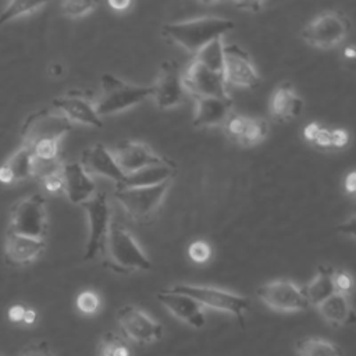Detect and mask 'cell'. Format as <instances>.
<instances>
[{"label":"cell","instance_id":"6da1fadb","mask_svg":"<svg viewBox=\"0 0 356 356\" xmlns=\"http://www.w3.org/2000/svg\"><path fill=\"white\" fill-rule=\"evenodd\" d=\"M232 19L222 17H199L188 21L164 24L161 35L171 43H175L189 53L199 51L203 46L222 36L234 29Z\"/></svg>","mask_w":356,"mask_h":356},{"label":"cell","instance_id":"7a4b0ae2","mask_svg":"<svg viewBox=\"0 0 356 356\" xmlns=\"http://www.w3.org/2000/svg\"><path fill=\"white\" fill-rule=\"evenodd\" d=\"M107 261L106 264L121 274L134 271H143L152 267L150 260L140 249L129 231L117 221H111L104 249Z\"/></svg>","mask_w":356,"mask_h":356},{"label":"cell","instance_id":"3957f363","mask_svg":"<svg viewBox=\"0 0 356 356\" xmlns=\"http://www.w3.org/2000/svg\"><path fill=\"white\" fill-rule=\"evenodd\" d=\"M147 97H152L150 86L134 85L113 74H103L100 78V96L95 102L99 117L125 111Z\"/></svg>","mask_w":356,"mask_h":356},{"label":"cell","instance_id":"277c9868","mask_svg":"<svg viewBox=\"0 0 356 356\" xmlns=\"http://www.w3.org/2000/svg\"><path fill=\"white\" fill-rule=\"evenodd\" d=\"M71 129V122L54 107L31 113L21 127L22 145L32 147L46 140L60 142Z\"/></svg>","mask_w":356,"mask_h":356},{"label":"cell","instance_id":"5b68a950","mask_svg":"<svg viewBox=\"0 0 356 356\" xmlns=\"http://www.w3.org/2000/svg\"><path fill=\"white\" fill-rule=\"evenodd\" d=\"M171 289L185 293L195 299L202 307H210L224 313H229L238 320H243L245 313L250 307V302L246 296L214 288L207 285H192V284H178Z\"/></svg>","mask_w":356,"mask_h":356},{"label":"cell","instance_id":"8992f818","mask_svg":"<svg viewBox=\"0 0 356 356\" xmlns=\"http://www.w3.org/2000/svg\"><path fill=\"white\" fill-rule=\"evenodd\" d=\"M8 231L35 239H44L47 216L46 202L40 193L22 197L13 206Z\"/></svg>","mask_w":356,"mask_h":356},{"label":"cell","instance_id":"52a82bcc","mask_svg":"<svg viewBox=\"0 0 356 356\" xmlns=\"http://www.w3.org/2000/svg\"><path fill=\"white\" fill-rule=\"evenodd\" d=\"M348 17L337 10H328L316 17L302 29L306 43L318 49H331L339 44L349 33Z\"/></svg>","mask_w":356,"mask_h":356},{"label":"cell","instance_id":"ba28073f","mask_svg":"<svg viewBox=\"0 0 356 356\" xmlns=\"http://www.w3.org/2000/svg\"><path fill=\"white\" fill-rule=\"evenodd\" d=\"M171 181H165L153 186L139 188H115V199L125 210V213L136 220L142 221L149 218L153 211L161 204Z\"/></svg>","mask_w":356,"mask_h":356},{"label":"cell","instance_id":"9c48e42d","mask_svg":"<svg viewBox=\"0 0 356 356\" xmlns=\"http://www.w3.org/2000/svg\"><path fill=\"white\" fill-rule=\"evenodd\" d=\"M86 213L89 234L85 245L83 259H93L99 250L104 249L107 234L111 224V213L107 197L103 192H96L90 199L81 204Z\"/></svg>","mask_w":356,"mask_h":356},{"label":"cell","instance_id":"30bf717a","mask_svg":"<svg viewBox=\"0 0 356 356\" xmlns=\"http://www.w3.org/2000/svg\"><path fill=\"white\" fill-rule=\"evenodd\" d=\"M117 321L124 334V338L139 345L153 343L163 335L161 324L132 305H127L118 309Z\"/></svg>","mask_w":356,"mask_h":356},{"label":"cell","instance_id":"8fae6325","mask_svg":"<svg viewBox=\"0 0 356 356\" xmlns=\"http://www.w3.org/2000/svg\"><path fill=\"white\" fill-rule=\"evenodd\" d=\"M257 296L264 305L277 312H302L310 306L303 288L288 280L263 284L257 288Z\"/></svg>","mask_w":356,"mask_h":356},{"label":"cell","instance_id":"7c38bea8","mask_svg":"<svg viewBox=\"0 0 356 356\" xmlns=\"http://www.w3.org/2000/svg\"><path fill=\"white\" fill-rule=\"evenodd\" d=\"M150 88L152 99L159 108L167 110L181 104L185 97V88L179 64L171 60L164 61Z\"/></svg>","mask_w":356,"mask_h":356},{"label":"cell","instance_id":"4fadbf2b","mask_svg":"<svg viewBox=\"0 0 356 356\" xmlns=\"http://www.w3.org/2000/svg\"><path fill=\"white\" fill-rule=\"evenodd\" d=\"M182 81L185 90L191 92L193 97H229L224 74L214 72L196 61H192L185 70L182 74Z\"/></svg>","mask_w":356,"mask_h":356},{"label":"cell","instance_id":"5bb4252c","mask_svg":"<svg viewBox=\"0 0 356 356\" xmlns=\"http://www.w3.org/2000/svg\"><path fill=\"white\" fill-rule=\"evenodd\" d=\"M224 78L227 83L242 88H254L260 83V76L249 54L236 44L224 47Z\"/></svg>","mask_w":356,"mask_h":356},{"label":"cell","instance_id":"9a60e30c","mask_svg":"<svg viewBox=\"0 0 356 356\" xmlns=\"http://www.w3.org/2000/svg\"><path fill=\"white\" fill-rule=\"evenodd\" d=\"M111 153L124 175L136 172L153 164H160L167 159L156 154L147 145L134 140L120 142Z\"/></svg>","mask_w":356,"mask_h":356},{"label":"cell","instance_id":"2e32d148","mask_svg":"<svg viewBox=\"0 0 356 356\" xmlns=\"http://www.w3.org/2000/svg\"><path fill=\"white\" fill-rule=\"evenodd\" d=\"M53 107L60 111L71 124L78 122L95 128H102V118L96 114L95 102H90L79 92H68L53 99Z\"/></svg>","mask_w":356,"mask_h":356},{"label":"cell","instance_id":"e0dca14e","mask_svg":"<svg viewBox=\"0 0 356 356\" xmlns=\"http://www.w3.org/2000/svg\"><path fill=\"white\" fill-rule=\"evenodd\" d=\"M159 302L178 320L193 328H202L206 324L203 307L191 296L174 289H161L157 292Z\"/></svg>","mask_w":356,"mask_h":356},{"label":"cell","instance_id":"ac0fdd59","mask_svg":"<svg viewBox=\"0 0 356 356\" xmlns=\"http://www.w3.org/2000/svg\"><path fill=\"white\" fill-rule=\"evenodd\" d=\"M79 164L90 177H104V178L113 179L115 185L121 184L125 178L111 150H108L102 143H96L85 149L81 154Z\"/></svg>","mask_w":356,"mask_h":356},{"label":"cell","instance_id":"d6986e66","mask_svg":"<svg viewBox=\"0 0 356 356\" xmlns=\"http://www.w3.org/2000/svg\"><path fill=\"white\" fill-rule=\"evenodd\" d=\"M61 175L64 181V192L68 200L74 204L81 206L97 192L93 178L83 170L79 161L64 163Z\"/></svg>","mask_w":356,"mask_h":356},{"label":"cell","instance_id":"ffe728a7","mask_svg":"<svg viewBox=\"0 0 356 356\" xmlns=\"http://www.w3.org/2000/svg\"><path fill=\"white\" fill-rule=\"evenodd\" d=\"M44 239H35L7 229L4 243L6 261L10 266H26L44 250Z\"/></svg>","mask_w":356,"mask_h":356},{"label":"cell","instance_id":"44dd1931","mask_svg":"<svg viewBox=\"0 0 356 356\" xmlns=\"http://www.w3.org/2000/svg\"><path fill=\"white\" fill-rule=\"evenodd\" d=\"M195 127H216L224 124L232 114L231 97H213V96H197L195 97Z\"/></svg>","mask_w":356,"mask_h":356},{"label":"cell","instance_id":"7402d4cb","mask_svg":"<svg viewBox=\"0 0 356 356\" xmlns=\"http://www.w3.org/2000/svg\"><path fill=\"white\" fill-rule=\"evenodd\" d=\"M177 172V165L170 159H165L160 164H153L145 167L136 172L125 175L124 181L115 188H139V186H153L163 184L165 181H172Z\"/></svg>","mask_w":356,"mask_h":356},{"label":"cell","instance_id":"603a6c76","mask_svg":"<svg viewBox=\"0 0 356 356\" xmlns=\"http://www.w3.org/2000/svg\"><path fill=\"white\" fill-rule=\"evenodd\" d=\"M270 108L275 120L288 121L302 113L303 100L291 83H282L274 90Z\"/></svg>","mask_w":356,"mask_h":356},{"label":"cell","instance_id":"cb8c5ba5","mask_svg":"<svg viewBox=\"0 0 356 356\" xmlns=\"http://www.w3.org/2000/svg\"><path fill=\"white\" fill-rule=\"evenodd\" d=\"M320 316L334 327H342L356 320L355 310L349 300V296L335 292L328 299L317 306Z\"/></svg>","mask_w":356,"mask_h":356},{"label":"cell","instance_id":"d4e9b609","mask_svg":"<svg viewBox=\"0 0 356 356\" xmlns=\"http://www.w3.org/2000/svg\"><path fill=\"white\" fill-rule=\"evenodd\" d=\"M305 139L318 149H342L349 142V134L339 128H325L317 122H310L303 129Z\"/></svg>","mask_w":356,"mask_h":356},{"label":"cell","instance_id":"484cf974","mask_svg":"<svg viewBox=\"0 0 356 356\" xmlns=\"http://www.w3.org/2000/svg\"><path fill=\"white\" fill-rule=\"evenodd\" d=\"M334 268L327 266H320L313 280L303 288L305 296L310 306H318L331 295L335 293L334 286Z\"/></svg>","mask_w":356,"mask_h":356},{"label":"cell","instance_id":"4316f807","mask_svg":"<svg viewBox=\"0 0 356 356\" xmlns=\"http://www.w3.org/2000/svg\"><path fill=\"white\" fill-rule=\"evenodd\" d=\"M32 150L22 145L17 152H14L3 164L8 168L13 182H19L31 178L32 174Z\"/></svg>","mask_w":356,"mask_h":356},{"label":"cell","instance_id":"83f0119b","mask_svg":"<svg viewBox=\"0 0 356 356\" xmlns=\"http://www.w3.org/2000/svg\"><path fill=\"white\" fill-rule=\"evenodd\" d=\"M224 47L225 44H222V39L211 40L195 53L193 61L204 65L214 72L224 74Z\"/></svg>","mask_w":356,"mask_h":356},{"label":"cell","instance_id":"f1b7e54d","mask_svg":"<svg viewBox=\"0 0 356 356\" xmlns=\"http://www.w3.org/2000/svg\"><path fill=\"white\" fill-rule=\"evenodd\" d=\"M296 356H342V350L324 338H305L296 346Z\"/></svg>","mask_w":356,"mask_h":356},{"label":"cell","instance_id":"f546056e","mask_svg":"<svg viewBox=\"0 0 356 356\" xmlns=\"http://www.w3.org/2000/svg\"><path fill=\"white\" fill-rule=\"evenodd\" d=\"M97 356H132L127 339L115 332H106L97 346Z\"/></svg>","mask_w":356,"mask_h":356},{"label":"cell","instance_id":"4dcf8cb0","mask_svg":"<svg viewBox=\"0 0 356 356\" xmlns=\"http://www.w3.org/2000/svg\"><path fill=\"white\" fill-rule=\"evenodd\" d=\"M47 3L44 1H19V0H15V1H10L6 4V7L1 10L0 13V26H3L4 24L15 19V18H19V17H24L26 14H32V13H36L38 10H40L42 7H44Z\"/></svg>","mask_w":356,"mask_h":356},{"label":"cell","instance_id":"1f68e13d","mask_svg":"<svg viewBox=\"0 0 356 356\" xmlns=\"http://www.w3.org/2000/svg\"><path fill=\"white\" fill-rule=\"evenodd\" d=\"M267 132H268V125H267V122L264 120L249 117V121H248V125L245 128V132L241 136L238 143L245 145V146L256 145V143H259L260 140H263L266 138Z\"/></svg>","mask_w":356,"mask_h":356},{"label":"cell","instance_id":"d6a6232c","mask_svg":"<svg viewBox=\"0 0 356 356\" xmlns=\"http://www.w3.org/2000/svg\"><path fill=\"white\" fill-rule=\"evenodd\" d=\"M63 161L61 159L54 160H42V159H32V174L31 178H36L39 181H43L51 175L60 174L63 170Z\"/></svg>","mask_w":356,"mask_h":356},{"label":"cell","instance_id":"836d02e7","mask_svg":"<svg viewBox=\"0 0 356 356\" xmlns=\"http://www.w3.org/2000/svg\"><path fill=\"white\" fill-rule=\"evenodd\" d=\"M96 1H82V0H71V1H63L60 4V8L64 15L79 18L89 13H92L96 8Z\"/></svg>","mask_w":356,"mask_h":356},{"label":"cell","instance_id":"e575fe53","mask_svg":"<svg viewBox=\"0 0 356 356\" xmlns=\"http://www.w3.org/2000/svg\"><path fill=\"white\" fill-rule=\"evenodd\" d=\"M76 307L82 314H95L100 307V299L93 291H83L76 296Z\"/></svg>","mask_w":356,"mask_h":356},{"label":"cell","instance_id":"d590c367","mask_svg":"<svg viewBox=\"0 0 356 356\" xmlns=\"http://www.w3.org/2000/svg\"><path fill=\"white\" fill-rule=\"evenodd\" d=\"M29 149L32 150V154L36 159H42V160L60 159V142H56V140L40 142Z\"/></svg>","mask_w":356,"mask_h":356},{"label":"cell","instance_id":"8d00e7d4","mask_svg":"<svg viewBox=\"0 0 356 356\" xmlns=\"http://www.w3.org/2000/svg\"><path fill=\"white\" fill-rule=\"evenodd\" d=\"M188 256L193 263L203 264L210 259L211 248L204 241H195L188 248Z\"/></svg>","mask_w":356,"mask_h":356},{"label":"cell","instance_id":"74e56055","mask_svg":"<svg viewBox=\"0 0 356 356\" xmlns=\"http://www.w3.org/2000/svg\"><path fill=\"white\" fill-rule=\"evenodd\" d=\"M334 286H335V292L349 296V293L353 289L352 275L343 270H335L334 271Z\"/></svg>","mask_w":356,"mask_h":356},{"label":"cell","instance_id":"f35d334b","mask_svg":"<svg viewBox=\"0 0 356 356\" xmlns=\"http://www.w3.org/2000/svg\"><path fill=\"white\" fill-rule=\"evenodd\" d=\"M18 356H54L50 345L46 341H38L25 346Z\"/></svg>","mask_w":356,"mask_h":356},{"label":"cell","instance_id":"ab89813d","mask_svg":"<svg viewBox=\"0 0 356 356\" xmlns=\"http://www.w3.org/2000/svg\"><path fill=\"white\" fill-rule=\"evenodd\" d=\"M44 189L47 192H51V193H60V192H64V181H63V175L61 172L60 174H56V175H51L46 179L42 181Z\"/></svg>","mask_w":356,"mask_h":356},{"label":"cell","instance_id":"60d3db41","mask_svg":"<svg viewBox=\"0 0 356 356\" xmlns=\"http://www.w3.org/2000/svg\"><path fill=\"white\" fill-rule=\"evenodd\" d=\"M337 229L342 235H346V236H350V238H356V214L352 216L350 218L345 220L341 225H338Z\"/></svg>","mask_w":356,"mask_h":356},{"label":"cell","instance_id":"b9f144b4","mask_svg":"<svg viewBox=\"0 0 356 356\" xmlns=\"http://www.w3.org/2000/svg\"><path fill=\"white\" fill-rule=\"evenodd\" d=\"M25 310L26 307L22 306V305H14L8 309V320L13 321V323H22L24 320V314H25Z\"/></svg>","mask_w":356,"mask_h":356},{"label":"cell","instance_id":"7bdbcfd3","mask_svg":"<svg viewBox=\"0 0 356 356\" xmlns=\"http://www.w3.org/2000/svg\"><path fill=\"white\" fill-rule=\"evenodd\" d=\"M264 3L261 1H243V3H235V7L243 11H260L263 8Z\"/></svg>","mask_w":356,"mask_h":356},{"label":"cell","instance_id":"ee69618b","mask_svg":"<svg viewBox=\"0 0 356 356\" xmlns=\"http://www.w3.org/2000/svg\"><path fill=\"white\" fill-rule=\"evenodd\" d=\"M345 191L346 193L355 196L356 195V171H350L345 178Z\"/></svg>","mask_w":356,"mask_h":356},{"label":"cell","instance_id":"f6af8a7d","mask_svg":"<svg viewBox=\"0 0 356 356\" xmlns=\"http://www.w3.org/2000/svg\"><path fill=\"white\" fill-rule=\"evenodd\" d=\"M108 6L115 11H124L131 6V1H127V0H124V1H108Z\"/></svg>","mask_w":356,"mask_h":356},{"label":"cell","instance_id":"bcb514c9","mask_svg":"<svg viewBox=\"0 0 356 356\" xmlns=\"http://www.w3.org/2000/svg\"><path fill=\"white\" fill-rule=\"evenodd\" d=\"M35 321H36V312H35L33 309H26V310H25V314H24L22 323L31 325V324H33Z\"/></svg>","mask_w":356,"mask_h":356},{"label":"cell","instance_id":"7dc6e473","mask_svg":"<svg viewBox=\"0 0 356 356\" xmlns=\"http://www.w3.org/2000/svg\"><path fill=\"white\" fill-rule=\"evenodd\" d=\"M343 54H345L346 58L355 60V58H356V49H355V47H346L345 51H343Z\"/></svg>","mask_w":356,"mask_h":356},{"label":"cell","instance_id":"c3c4849f","mask_svg":"<svg viewBox=\"0 0 356 356\" xmlns=\"http://www.w3.org/2000/svg\"><path fill=\"white\" fill-rule=\"evenodd\" d=\"M355 210H356V195H355Z\"/></svg>","mask_w":356,"mask_h":356}]
</instances>
